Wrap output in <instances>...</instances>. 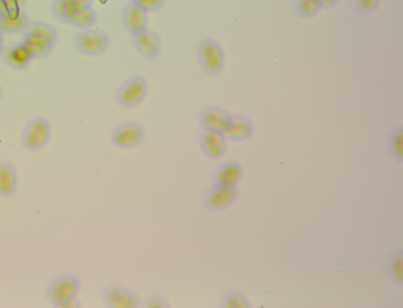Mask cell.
<instances>
[{
    "label": "cell",
    "instance_id": "83f0119b",
    "mask_svg": "<svg viewBox=\"0 0 403 308\" xmlns=\"http://www.w3.org/2000/svg\"><path fill=\"white\" fill-rule=\"evenodd\" d=\"M131 1L148 13L161 10L165 4V0H131Z\"/></svg>",
    "mask_w": 403,
    "mask_h": 308
},
{
    "label": "cell",
    "instance_id": "9c48e42d",
    "mask_svg": "<svg viewBox=\"0 0 403 308\" xmlns=\"http://www.w3.org/2000/svg\"><path fill=\"white\" fill-rule=\"evenodd\" d=\"M231 116L227 109L217 106H208L199 114V123L203 130L224 133L229 127Z\"/></svg>",
    "mask_w": 403,
    "mask_h": 308
},
{
    "label": "cell",
    "instance_id": "d6a6232c",
    "mask_svg": "<svg viewBox=\"0 0 403 308\" xmlns=\"http://www.w3.org/2000/svg\"><path fill=\"white\" fill-rule=\"evenodd\" d=\"M4 49L5 46H4V34L1 32H0V56H1V54Z\"/></svg>",
    "mask_w": 403,
    "mask_h": 308
},
{
    "label": "cell",
    "instance_id": "484cf974",
    "mask_svg": "<svg viewBox=\"0 0 403 308\" xmlns=\"http://www.w3.org/2000/svg\"><path fill=\"white\" fill-rule=\"evenodd\" d=\"M380 2L381 0H353V6L359 16L368 17L377 11Z\"/></svg>",
    "mask_w": 403,
    "mask_h": 308
},
{
    "label": "cell",
    "instance_id": "30bf717a",
    "mask_svg": "<svg viewBox=\"0 0 403 308\" xmlns=\"http://www.w3.org/2000/svg\"><path fill=\"white\" fill-rule=\"evenodd\" d=\"M132 43L135 49L147 59L158 58L162 51L160 36L148 28L133 36Z\"/></svg>",
    "mask_w": 403,
    "mask_h": 308
},
{
    "label": "cell",
    "instance_id": "ba28073f",
    "mask_svg": "<svg viewBox=\"0 0 403 308\" xmlns=\"http://www.w3.org/2000/svg\"><path fill=\"white\" fill-rule=\"evenodd\" d=\"M239 195L240 192L237 187L212 186L203 197V207L214 212L227 209L236 202Z\"/></svg>",
    "mask_w": 403,
    "mask_h": 308
},
{
    "label": "cell",
    "instance_id": "4dcf8cb0",
    "mask_svg": "<svg viewBox=\"0 0 403 308\" xmlns=\"http://www.w3.org/2000/svg\"><path fill=\"white\" fill-rule=\"evenodd\" d=\"M73 2L77 8L93 6V0H73Z\"/></svg>",
    "mask_w": 403,
    "mask_h": 308
},
{
    "label": "cell",
    "instance_id": "2e32d148",
    "mask_svg": "<svg viewBox=\"0 0 403 308\" xmlns=\"http://www.w3.org/2000/svg\"><path fill=\"white\" fill-rule=\"evenodd\" d=\"M18 187L17 168L8 160L0 161V197L8 198L15 195Z\"/></svg>",
    "mask_w": 403,
    "mask_h": 308
},
{
    "label": "cell",
    "instance_id": "277c9868",
    "mask_svg": "<svg viewBox=\"0 0 403 308\" xmlns=\"http://www.w3.org/2000/svg\"><path fill=\"white\" fill-rule=\"evenodd\" d=\"M148 92V83L141 75L126 80L116 92L115 98L118 104L126 109L138 106L145 99Z\"/></svg>",
    "mask_w": 403,
    "mask_h": 308
},
{
    "label": "cell",
    "instance_id": "52a82bcc",
    "mask_svg": "<svg viewBox=\"0 0 403 308\" xmlns=\"http://www.w3.org/2000/svg\"><path fill=\"white\" fill-rule=\"evenodd\" d=\"M145 131L138 122L127 121L114 128L111 134L112 144L119 149L138 147L145 141Z\"/></svg>",
    "mask_w": 403,
    "mask_h": 308
},
{
    "label": "cell",
    "instance_id": "e0dca14e",
    "mask_svg": "<svg viewBox=\"0 0 403 308\" xmlns=\"http://www.w3.org/2000/svg\"><path fill=\"white\" fill-rule=\"evenodd\" d=\"M30 20L22 10L6 13L0 16V32L3 34H16L25 32Z\"/></svg>",
    "mask_w": 403,
    "mask_h": 308
},
{
    "label": "cell",
    "instance_id": "3957f363",
    "mask_svg": "<svg viewBox=\"0 0 403 308\" xmlns=\"http://www.w3.org/2000/svg\"><path fill=\"white\" fill-rule=\"evenodd\" d=\"M197 56L203 70L215 76L223 70L225 61L222 47L213 38H203L197 46Z\"/></svg>",
    "mask_w": 403,
    "mask_h": 308
},
{
    "label": "cell",
    "instance_id": "603a6c76",
    "mask_svg": "<svg viewBox=\"0 0 403 308\" xmlns=\"http://www.w3.org/2000/svg\"><path fill=\"white\" fill-rule=\"evenodd\" d=\"M221 308H251L249 300L244 294L237 290L225 292L220 300Z\"/></svg>",
    "mask_w": 403,
    "mask_h": 308
},
{
    "label": "cell",
    "instance_id": "4316f807",
    "mask_svg": "<svg viewBox=\"0 0 403 308\" xmlns=\"http://www.w3.org/2000/svg\"><path fill=\"white\" fill-rule=\"evenodd\" d=\"M143 308H170L168 300L160 293H154L148 297L142 302Z\"/></svg>",
    "mask_w": 403,
    "mask_h": 308
},
{
    "label": "cell",
    "instance_id": "5b68a950",
    "mask_svg": "<svg viewBox=\"0 0 403 308\" xmlns=\"http://www.w3.org/2000/svg\"><path fill=\"white\" fill-rule=\"evenodd\" d=\"M101 299L107 308H140L142 306L138 294L121 284L106 286L101 292Z\"/></svg>",
    "mask_w": 403,
    "mask_h": 308
},
{
    "label": "cell",
    "instance_id": "4fadbf2b",
    "mask_svg": "<svg viewBox=\"0 0 403 308\" xmlns=\"http://www.w3.org/2000/svg\"><path fill=\"white\" fill-rule=\"evenodd\" d=\"M121 22L125 30L133 37L148 28V12L131 1L123 8Z\"/></svg>",
    "mask_w": 403,
    "mask_h": 308
},
{
    "label": "cell",
    "instance_id": "d4e9b609",
    "mask_svg": "<svg viewBox=\"0 0 403 308\" xmlns=\"http://www.w3.org/2000/svg\"><path fill=\"white\" fill-rule=\"evenodd\" d=\"M323 9L319 0H296L295 10L297 15L303 18H311L316 16Z\"/></svg>",
    "mask_w": 403,
    "mask_h": 308
},
{
    "label": "cell",
    "instance_id": "ac0fdd59",
    "mask_svg": "<svg viewBox=\"0 0 403 308\" xmlns=\"http://www.w3.org/2000/svg\"><path fill=\"white\" fill-rule=\"evenodd\" d=\"M385 270L387 277L399 288L403 286V250H394L386 259Z\"/></svg>",
    "mask_w": 403,
    "mask_h": 308
},
{
    "label": "cell",
    "instance_id": "7c38bea8",
    "mask_svg": "<svg viewBox=\"0 0 403 308\" xmlns=\"http://www.w3.org/2000/svg\"><path fill=\"white\" fill-rule=\"evenodd\" d=\"M243 169L236 161H229L220 164L212 175V186L237 187L242 179Z\"/></svg>",
    "mask_w": 403,
    "mask_h": 308
},
{
    "label": "cell",
    "instance_id": "f546056e",
    "mask_svg": "<svg viewBox=\"0 0 403 308\" xmlns=\"http://www.w3.org/2000/svg\"><path fill=\"white\" fill-rule=\"evenodd\" d=\"M81 304L80 301L77 298L74 297L69 301H67L63 306L60 308H80Z\"/></svg>",
    "mask_w": 403,
    "mask_h": 308
},
{
    "label": "cell",
    "instance_id": "1f68e13d",
    "mask_svg": "<svg viewBox=\"0 0 403 308\" xmlns=\"http://www.w3.org/2000/svg\"><path fill=\"white\" fill-rule=\"evenodd\" d=\"M339 0H319L323 8L332 9L338 4Z\"/></svg>",
    "mask_w": 403,
    "mask_h": 308
},
{
    "label": "cell",
    "instance_id": "ffe728a7",
    "mask_svg": "<svg viewBox=\"0 0 403 308\" xmlns=\"http://www.w3.org/2000/svg\"><path fill=\"white\" fill-rule=\"evenodd\" d=\"M387 153L392 159L399 163L403 162V127L395 125L391 129L387 137Z\"/></svg>",
    "mask_w": 403,
    "mask_h": 308
},
{
    "label": "cell",
    "instance_id": "5bb4252c",
    "mask_svg": "<svg viewBox=\"0 0 403 308\" xmlns=\"http://www.w3.org/2000/svg\"><path fill=\"white\" fill-rule=\"evenodd\" d=\"M0 58L6 66L16 70H25L34 59L30 51L20 42L5 47Z\"/></svg>",
    "mask_w": 403,
    "mask_h": 308
},
{
    "label": "cell",
    "instance_id": "836d02e7",
    "mask_svg": "<svg viewBox=\"0 0 403 308\" xmlns=\"http://www.w3.org/2000/svg\"><path fill=\"white\" fill-rule=\"evenodd\" d=\"M3 98V90L1 86H0V101H1Z\"/></svg>",
    "mask_w": 403,
    "mask_h": 308
},
{
    "label": "cell",
    "instance_id": "7a4b0ae2",
    "mask_svg": "<svg viewBox=\"0 0 403 308\" xmlns=\"http://www.w3.org/2000/svg\"><path fill=\"white\" fill-rule=\"evenodd\" d=\"M52 128L49 119L44 116H36L27 123L22 137L23 147L31 152H37L44 149L49 142Z\"/></svg>",
    "mask_w": 403,
    "mask_h": 308
},
{
    "label": "cell",
    "instance_id": "7402d4cb",
    "mask_svg": "<svg viewBox=\"0 0 403 308\" xmlns=\"http://www.w3.org/2000/svg\"><path fill=\"white\" fill-rule=\"evenodd\" d=\"M97 22V13L93 6L78 8L73 13L69 25L76 26L80 29H88Z\"/></svg>",
    "mask_w": 403,
    "mask_h": 308
},
{
    "label": "cell",
    "instance_id": "9a60e30c",
    "mask_svg": "<svg viewBox=\"0 0 403 308\" xmlns=\"http://www.w3.org/2000/svg\"><path fill=\"white\" fill-rule=\"evenodd\" d=\"M254 131V125L248 116L234 114L231 116L229 125L224 135L230 141L241 142L251 138Z\"/></svg>",
    "mask_w": 403,
    "mask_h": 308
},
{
    "label": "cell",
    "instance_id": "6da1fadb",
    "mask_svg": "<svg viewBox=\"0 0 403 308\" xmlns=\"http://www.w3.org/2000/svg\"><path fill=\"white\" fill-rule=\"evenodd\" d=\"M80 289L79 278L73 273H63L54 277L47 284L45 297L54 308H60L67 301L77 297Z\"/></svg>",
    "mask_w": 403,
    "mask_h": 308
},
{
    "label": "cell",
    "instance_id": "cb8c5ba5",
    "mask_svg": "<svg viewBox=\"0 0 403 308\" xmlns=\"http://www.w3.org/2000/svg\"><path fill=\"white\" fill-rule=\"evenodd\" d=\"M77 9L73 0H54L52 8L54 18L66 24H69L73 13Z\"/></svg>",
    "mask_w": 403,
    "mask_h": 308
},
{
    "label": "cell",
    "instance_id": "8992f818",
    "mask_svg": "<svg viewBox=\"0 0 403 308\" xmlns=\"http://www.w3.org/2000/svg\"><path fill=\"white\" fill-rule=\"evenodd\" d=\"M75 49L88 56H100L104 54L110 46V38L101 30H86L75 35Z\"/></svg>",
    "mask_w": 403,
    "mask_h": 308
},
{
    "label": "cell",
    "instance_id": "d6986e66",
    "mask_svg": "<svg viewBox=\"0 0 403 308\" xmlns=\"http://www.w3.org/2000/svg\"><path fill=\"white\" fill-rule=\"evenodd\" d=\"M27 35L36 37L45 41L53 47L58 43V31L52 25L41 20L30 23L28 28L25 31Z\"/></svg>",
    "mask_w": 403,
    "mask_h": 308
},
{
    "label": "cell",
    "instance_id": "8fae6325",
    "mask_svg": "<svg viewBox=\"0 0 403 308\" xmlns=\"http://www.w3.org/2000/svg\"><path fill=\"white\" fill-rule=\"evenodd\" d=\"M199 144L203 154L212 160L219 159L227 153V139L222 133L203 130Z\"/></svg>",
    "mask_w": 403,
    "mask_h": 308
},
{
    "label": "cell",
    "instance_id": "44dd1931",
    "mask_svg": "<svg viewBox=\"0 0 403 308\" xmlns=\"http://www.w3.org/2000/svg\"><path fill=\"white\" fill-rule=\"evenodd\" d=\"M20 42L30 51L34 59L44 58L49 56L53 49V46L45 41L25 33Z\"/></svg>",
    "mask_w": 403,
    "mask_h": 308
},
{
    "label": "cell",
    "instance_id": "f1b7e54d",
    "mask_svg": "<svg viewBox=\"0 0 403 308\" xmlns=\"http://www.w3.org/2000/svg\"><path fill=\"white\" fill-rule=\"evenodd\" d=\"M24 0H0V16L22 10Z\"/></svg>",
    "mask_w": 403,
    "mask_h": 308
}]
</instances>
